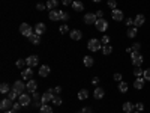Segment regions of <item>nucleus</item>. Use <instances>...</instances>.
I'll list each match as a JSON object with an SVG mask.
<instances>
[{"mask_svg": "<svg viewBox=\"0 0 150 113\" xmlns=\"http://www.w3.org/2000/svg\"><path fill=\"white\" fill-rule=\"evenodd\" d=\"M57 5H59L57 0H48V2H47V9H50V11H54V9L57 8Z\"/></svg>", "mask_w": 150, "mask_h": 113, "instance_id": "4be33fe9", "label": "nucleus"}, {"mask_svg": "<svg viewBox=\"0 0 150 113\" xmlns=\"http://www.w3.org/2000/svg\"><path fill=\"white\" fill-rule=\"evenodd\" d=\"M18 101L21 103V106H29L30 101H32V98H30V95H27V94H21V95L18 97Z\"/></svg>", "mask_w": 150, "mask_h": 113, "instance_id": "6e6552de", "label": "nucleus"}, {"mask_svg": "<svg viewBox=\"0 0 150 113\" xmlns=\"http://www.w3.org/2000/svg\"><path fill=\"white\" fill-rule=\"evenodd\" d=\"M104 44L99 41V39H90L89 44H87V48L90 50V51H99V50H102Z\"/></svg>", "mask_w": 150, "mask_h": 113, "instance_id": "f257e3e1", "label": "nucleus"}, {"mask_svg": "<svg viewBox=\"0 0 150 113\" xmlns=\"http://www.w3.org/2000/svg\"><path fill=\"white\" fill-rule=\"evenodd\" d=\"M96 21H98L96 14H86V15H84V23H86V24H95Z\"/></svg>", "mask_w": 150, "mask_h": 113, "instance_id": "1a4fd4ad", "label": "nucleus"}, {"mask_svg": "<svg viewBox=\"0 0 150 113\" xmlns=\"http://www.w3.org/2000/svg\"><path fill=\"white\" fill-rule=\"evenodd\" d=\"M143 69H141V67H135V69H134V75L135 77H143Z\"/></svg>", "mask_w": 150, "mask_h": 113, "instance_id": "7c9ffc66", "label": "nucleus"}, {"mask_svg": "<svg viewBox=\"0 0 150 113\" xmlns=\"http://www.w3.org/2000/svg\"><path fill=\"white\" fill-rule=\"evenodd\" d=\"M53 104H54V106H60V104H62V98L54 97V98H53Z\"/></svg>", "mask_w": 150, "mask_h": 113, "instance_id": "ea45409f", "label": "nucleus"}, {"mask_svg": "<svg viewBox=\"0 0 150 113\" xmlns=\"http://www.w3.org/2000/svg\"><path fill=\"white\" fill-rule=\"evenodd\" d=\"M101 42H102L104 45L110 44V36H108V35H104V36H102V39H101Z\"/></svg>", "mask_w": 150, "mask_h": 113, "instance_id": "58836bf2", "label": "nucleus"}, {"mask_svg": "<svg viewBox=\"0 0 150 113\" xmlns=\"http://www.w3.org/2000/svg\"><path fill=\"white\" fill-rule=\"evenodd\" d=\"M131 60H132V65H134V67H141L144 59H143V56L140 54V56H137V57H134V59H131Z\"/></svg>", "mask_w": 150, "mask_h": 113, "instance_id": "aec40b11", "label": "nucleus"}, {"mask_svg": "<svg viewBox=\"0 0 150 113\" xmlns=\"http://www.w3.org/2000/svg\"><path fill=\"white\" fill-rule=\"evenodd\" d=\"M15 65H17V68H20V69H23V67H24V65H27V64H26V60H23V59H18Z\"/></svg>", "mask_w": 150, "mask_h": 113, "instance_id": "4c0bfd02", "label": "nucleus"}, {"mask_svg": "<svg viewBox=\"0 0 150 113\" xmlns=\"http://www.w3.org/2000/svg\"><path fill=\"white\" fill-rule=\"evenodd\" d=\"M87 97H89V91H87V89H81L78 92V99H86Z\"/></svg>", "mask_w": 150, "mask_h": 113, "instance_id": "cd10ccee", "label": "nucleus"}, {"mask_svg": "<svg viewBox=\"0 0 150 113\" xmlns=\"http://www.w3.org/2000/svg\"><path fill=\"white\" fill-rule=\"evenodd\" d=\"M114 80H116V82H122V74H120V72H116V74H114Z\"/></svg>", "mask_w": 150, "mask_h": 113, "instance_id": "37998d69", "label": "nucleus"}, {"mask_svg": "<svg viewBox=\"0 0 150 113\" xmlns=\"http://www.w3.org/2000/svg\"><path fill=\"white\" fill-rule=\"evenodd\" d=\"M134 107H135V104H132L131 101H128V103H125V104H123V112L131 113V112L134 110Z\"/></svg>", "mask_w": 150, "mask_h": 113, "instance_id": "5701e85b", "label": "nucleus"}, {"mask_svg": "<svg viewBox=\"0 0 150 113\" xmlns=\"http://www.w3.org/2000/svg\"><path fill=\"white\" fill-rule=\"evenodd\" d=\"M95 26L99 32H105L108 29V21H105V18H98V21L95 23Z\"/></svg>", "mask_w": 150, "mask_h": 113, "instance_id": "7ed1b4c3", "label": "nucleus"}, {"mask_svg": "<svg viewBox=\"0 0 150 113\" xmlns=\"http://www.w3.org/2000/svg\"><path fill=\"white\" fill-rule=\"evenodd\" d=\"M59 30H60V33H66V32L69 30V27L66 26V24H62V26H60V29H59Z\"/></svg>", "mask_w": 150, "mask_h": 113, "instance_id": "a19ab883", "label": "nucleus"}, {"mask_svg": "<svg viewBox=\"0 0 150 113\" xmlns=\"http://www.w3.org/2000/svg\"><path fill=\"white\" fill-rule=\"evenodd\" d=\"M90 113H92V112H90Z\"/></svg>", "mask_w": 150, "mask_h": 113, "instance_id": "13d9d810", "label": "nucleus"}, {"mask_svg": "<svg viewBox=\"0 0 150 113\" xmlns=\"http://www.w3.org/2000/svg\"><path fill=\"white\" fill-rule=\"evenodd\" d=\"M35 33L36 35H42V33H45V24L44 23H38L36 26H35Z\"/></svg>", "mask_w": 150, "mask_h": 113, "instance_id": "2eb2a0df", "label": "nucleus"}, {"mask_svg": "<svg viewBox=\"0 0 150 113\" xmlns=\"http://www.w3.org/2000/svg\"><path fill=\"white\" fill-rule=\"evenodd\" d=\"M5 113H17V110H14V109H11V110H8V112H5Z\"/></svg>", "mask_w": 150, "mask_h": 113, "instance_id": "864d4df0", "label": "nucleus"}, {"mask_svg": "<svg viewBox=\"0 0 150 113\" xmlns=\"http://www.w3.org/2000/svg\"><path fill=\"white\" fill-rule=\"evenodd\" d=\"M54 98V89H48L44 95H42V104H47L50 101H53Z\"/></svg>", "mask_w": 150, "mask_h": 113, "instance_id": "20e7f679", "label": "nucleus"}, {"mask_svg": "<svg viewBox=\"0 0 150 113\" xmlns=\"http://www.w3.org/2000/svg\"><path fill=\"white\" fill-rule=\"evenodd\" d=\"M20 97V94L17 92V91H14V89H12V91H9V98L12 99V101H14V99H17Z\"/></svg>", "mask_w": 150, "mask_h": 113, "instance_id": "72a5a7b5", "label": "nucleus"}, {"mask_svg": "<svg viewBox=\"0 0 150 113\" xmlns=\"http://www.w3.org/2000/svg\"><path fill=\"white\" fill-rule=\"evenodd\" d=\"M20 32L26 36V38H30V36L33 35V29H32L30 24H27V23H23V24H21V26H20Z\"/></svg>", "mask_w": 150, "mask_h": 113, "instance_id": "f03ea898", "label": "nucleus"}, {"mask_svg": "<svg viewBox=\"0 0 150 113\" xmlns=\"http://www.w3.org/2000/svg\"><path fill=\"white\" fill-rule=\"evenodd\" d=\"M48 17H50V20H51V21H60V11H57V9L50 11Z\"/></svg>", "mask_w": 150, "mask_h": 113, "instance_id": "4468645a", "label": "nucleus"}, {"mask_svg": "<svg viewBox=\"0 0 150 113\" xmlns=\"http://www.w3.org/2000/svg\"><path fill=\"white\" fill-rule=\"evenodd\" d=\"M125 23H126V26H128V27H131L132 24H134V20H132V18H128V20L125 21Z\"/></svg>", "mask_w": 150, "mask_h": 113, "instance_id": "de8ad7c7", "label": "nucleus"}, {"mask_svg": "<svg viewBox=\"0 0 150 113\" xmlns=\"http://www.w3.org/2000/svg\"><path fill=\"white\" fill-rule=\"evenodd\" d=\"M60 20L62 21H68L69 20V14H68V12H65V11H60Z\"/></svg>", "mask_w": 150, "mask_h": 113, "instance_id": "f704fd0d", "label": "nucleus"}, {"mask_svg": "<svg viewBox=\"0 0 150 113\" xmlns=\"http://www.w3.org/2000/svg\"><path fill=\"white\" fill-rule=\"evenodd\" d=\"M45 8H47V6L42 5V3H38V5H36V9H38V11H44Z\"/></svg>", "mask_w": 150, "mask_h": 113, "instance_id": "49530a36", "label": "nucleus"}, {"mask_svg": "<svg viewBox=\"0 0 150 113\" xmlns=\"http://www.w3.org/2000/svg\"><path fill=\"white\" fill-rule=\"evenodd\" d=\"M102 53H104L105 56L111 54V53H112V47H111V45H108V44H107V45H104V47H102Z\"/></svg>", "mask_w": 150, "mask_h": 113, "instance_id": "c85d7f7f", "label": "nucleus"}, {"mask_svg": "<svg viewBox=\"0 0 150 113\" xmlns=\"http://www.w3.org/2000/svg\"><path fill=\"white\" fill-rule=\"evenodd\" d=\"M119 91H120L122 94H126V92H128V83H126V82H120V83H119Z\"/></svg>", "mask_w": 150, "mask_h": 113, "instance_id": "a878e982", "label": "nucleus"}, {"mask_svg": "<svg viewBox=\"0 0 150 113\" xmlns=\"http://www.w3.org/2000/svg\"><path fill=\"white\" fill-rule=\"evenodd\" d=\"M48 74H50V67L48 65H42L41 69H39V75L41 77H47Z\"/></svg>", "mask_w": 150, "mask_h": 113, "instance_id": "412c9836", "label": "nucleus"}, {"mask_svg": "<svg viewBox=\"0 0 150 113\" xmlns=\"http://www.w3.org/2000/svg\"><path fill=\"white\" fill-rule=\"evenodd\" d=\"M23 106H21V103L18 101V103H14V106H12V109H14V110H18V109H21Z\"/></svg>", "mask_w": 150, "mask_h": 113, "instance_id": "a18cd8bd", "label": "nucleus"}, {"mask_svg": "<svg viewBox=\"0 0 150 113\" xmlns=\"http://www.w3.org/2000/svg\"><path fill=\"white\" fill-rule=\"evenodd\" d=\"M108 8H111L112 11L117 9V2L116 0H108Z\"/></svg>", "mask_w": 150, "mask_h": 113, "instance_id": "e433bc0d", "label": "nucleus"}, {"mask_svg": "<svg viewBox=\"0 0 150 113\" xmlns=\"http://www.w3.org/2000/svg\"><path fill=\"white\" fill-rule=\"evenodd\" d=\"M27 91L30 92V94H33V92H36V89H38V83L32 79V80H27Z\"/></svg>", "mask_w": 150, "mask_h": 113, "instance_id": "f8f14e48", "label": "nucleus"}, {"mask_svg": "<svg viewBox=\"0 0 150 113\" xmlns=\"http://www.w3.org/2000/svg\"><path fill=\"white\" fill-rule=\"evenodd\" d=\"M26 64H27L29 68H33V67H36L38 64H39V57L38 56H29L26 59Z\"/></svg>", "mask_w": 150, "mask_h": 113, "instance_id": "423d86ee", "label": "nucleus"}, {"mask_svg": "<svg viewBox=\"0 0 150 113\" xmlns=\"http://www.w3.org/2000/svg\"><path fill=\"white\" fill-rule=\"evenodd\" d=\"M29 39H30V42H32V44H35V45L41 44V36H39V35H36V33H33V35L29 38Z\"/></svg>", "mask_w": 150, "mask_h": 113, "instance_id": "b1692460", "label": "nucleus"}, {"mask_svg": "<svg viewBox=\"0 0 150 113\" xmlns=\"http://www.w3.org/2000/svg\"><path fill=\"white\" fill-rule=\"evenodd\" d=\"M41 113H53V109L50 107V106H47V104H42V107H41Z\"/></svg>", "mask_w": 150, "mask_h": 113, "instance_id": "473e14b6", "label": "nucleus"}, {"mask_svg": "<svg viewBox=\"0 0 150 113\" xmlns=\"http://www.w3.org/2000/svg\"><path fill=\"white\" fill-rule=\"evenodd\" d=\"M111 17H112V20H114V21H122L123 20V12L120 9H114V11L111 12Z\"/></svg>", "mask_w": 150, "mask_h": 113, "instance_id": "9b49d317", "label": "nucleus"}, {"mask_svg": "<svg viewBox=\"0 0 150 113\" xmlns=\"http://www.w3.org/2000/svg\"><path fill=\"white\" fill-rule=\"evenodd\" d=\"M137 33H138L137 27H131V29H128V38H135Z\"/></svg>", "mask_w": 150, "mask_h": 113, "instance_id": "c756f323", "label": "nucleus"}, {"mask_svg": "<svg viewBox=\"0 0 150 113\" xmlns=\"http://www.w3.org/2000/svg\"><path fill=\"white\" fill-rule=\"evenodd\" d=\"M143 79H144L146 82H150V68H149V69H144V72H143Z\"/></svg>", "mask_w": 150, "mask_h": 113, "instance_id": "c9c22d12", "label": "nucleus"}, {"mask_svg": "<svg viewBox=\"0 0 150 113\" xmlns=\"http://www.w3.org/2000/svg\"><path fill=\"white\" fill-rule=\"evenodd\" d=\"M146 23V17L143 15V14H138L135 18H134V24H135V27H140V26H143V24Z\"/></svg>", "mask_w": 150, "mask_h": 113, "instance_id": "9d476101", "label": "nucleus"}, {"mask_svg": "<svg viewBox=\"0 0 150 113\" xmlns=\"http://www.w3.org/2000/svg\"><path fill=\"white\" fill-rule=\"evenodd\" d=\"M93 57H90V56H84V59H83V64H84V67H87V68H90V67H93Z\"/></svg>", "mask_w": 150, "mask_h": 113, "instance_id": "6ab92c4d", "label": "nucleus"}, {"mask_svg": "<svg viewBox=\"0 0 150 113\" xmlns=\"http://www.w3.org/2000/svg\"><path fill=\"white\" fill-rule=\"evenodd\" d=\"M92 83H93V84H98V83H99V79H98V77H93Z\"/></svg>", "mask_w": 150, "mask_h": 113, "instance_id": "603ef678", "label": "nucleus"}, {"mask_svg": "<svg viewBox=\"0 0 150 113\" xmlns=\"http://www.w3.org/2000/svg\"><path fill=\"white\" fill-rule=\"evenodd\" d=\"M0 92L2 94H9V84L8 83H2V86H0Z\"/></svg>", "mask_w": 150, "mask_h": 113, "instance_id": "2f4dec72", "label": "nucleus"}, {"mask_svg": "<svg viewBox=\"0 0 150 113\" xmlns=\"http://www.w3.org/2000/svg\"><path fill=\"white\" fill-rule=\"evenodd\" d=\"M12 89H14V91H17V92L21 95V94H24V91L27 89V86L24 84L23 82H15V83H14V86H12Z\"/></svg>", "mask_w": 150, "mask_h": 113, "instance_id": "39448f33", "label": "nucleus"}, {"mask_svg": "<svg viewBox=\"0 0 150 113\" xmlns=\"http://www.w3.org/2000/svg\"><path fill=\"white\" fill-rule=\"evenodd\" d=\"M62 3H63L65 6H68V5H72L74 2H72V0H62Z\"/></svg>", "mask_w": 150, "mask_h": 113, "instance_id": "09e8293b", "label": "nucleus"}, {"mask_svg": "<svg viewBox=\"0 0 150 113\" xmlns=\"http://www.w3.org/2000/svg\"><path fill=\"white\" fill-rule=\"evenodd\" d=\"M77 113H81V112H77Z\"/></svg>", "mask_w": 150, "mask_h": 113, "instance_id": "4d7b16f0", "label": "nucleus"}, {"mask_svg": "<svg viewBox=\"0 0 150 113\" xmlns=\"http://www.w3.org/2000/svg\"><path fill=\"white\" fill-rule=\"evenodd\" d=\"M69 36L72 38L74 41H78V39H81V38H83V33H81L80 30H77V29H75V30H71Z\"/></svg>", "mask_w": 150, "mask_h": 113, "instance_id": "f3484780", "label": "nucleus"}, {"mask_svg": "<svg viewBox=\"0 0 150 113\" xmlns=\"http://www.w3.org/2000/svg\"><path fill=\"white\" fill-rule=\"evenodd\" d=\"M93 2H96V3H98V2H101V0H93Z\"/></svg>", "mask_w": 150, "mask_h": 113, "instance_id": "5fc2aeb1", "label": "nucleus"}, {"mask_svg": "<svg viewBox=\"0 0 150 113\" xmlns=\"http://www.w3.org/2000/svg\"><path fill=\"white\" fill-rule=\"evenodd\" d=\"M12 106H14V103H12V99H11V98H6V99H3V101L0 103V109L5 110V112L11 110V107H12Z\"/></svg>", "mask_w": 150, "mask_h": 113, "instance_id": "0eeeda50", "label": "nucleus"}, {"mask_svg": "<svg viewBox=\"0 0 150 113\" xmlns=\"http://www.w3.org/2000/svg\"><path fill=\"white\" fill-rule=\"evenodd\" d=\"M59 92H62V87L60 86H56L54 87V94H59Z\"/></svg>", "mask_w": 150, "mask_h": 113, "instance_id": "8fccbe9b", "label": "nucleus"}, {"mask_svg": "<svg viewBox=\"0 0 150 113\" xmlns=\"http://www.w3.org/2000/svg\"><path fill=\"white\" fill-rule=\"evenodd\" d=\"M135 113H141V112H138V110H137V112H135Z\"/></svg>", "mask_w": 150, "mask_h": 113, "instance_id": "6e6d98bb", "label": "nucleus"}, {"mask_svg": "<svg viewBox=\"0 0 150 113\" xmlns=\"http://www.w3.org/2000/svg\"><path fill=\"white\" fill-rule=\"evenodd\" d=\"M81 113H90V109H89V107H84V109L81 110Z\"/></svg>", "mask_w": 150, "mask_h": 113, "instance_id": "3c124183", "label": "nucleus"}, {"mask_svg": "<svg viewBox=\"0 0 150 113\" xmlns=\"http://www.w3.org/2000/svg\"><path fill=\"white\" fill-rule=\"evenodd\" d=\"M135 107H137V110H138V112H143L144 104H143V103H138V104H135Z\"/></svg>", "mask_w": 150, "mask_h": 113, "instance_id": "c03bdc74", "label": "nucleus"}, {"mask_svg": "<svg viewBox=\"0 0 150 113\" xmlns=\"http://www.w3.org/2000/svg\"><path fill=\"white\" fill-rule=\"evenodd\" d=\"M144 82L146 80L143 77H137V80L134 82V87H135V89H138V91L143 89V87H144Z\"/></svg>", "mask_w": 150, "mask_h": 113, "instance_id": "dca6fc26", "label": "nucleus"}, {"mask_svg": "<svg viewBox=\"0 0 150 113\" xmlns=\"http://www.w3.org/2000/svg\"><path fill=\"white\" fill-rule=\"evenodd\" d=\"M72 8H74L75 11H77V12H80V11H83V9H84V5L80 2V0H77V2H74V3H72Z\"/></svg>", "mask_w": 150, "mask_h": 113, "instance_id": "393cba45", "label": "nucleus"}, {"mask_svg": "<svg viewBox=\"0 0 150 113\" xmlns=\"http://www.w3.org/2000/svg\"><path fill=\"white\" fill-rule=\"evenodd\" d=\"M32 75H33V69L32 68H27V69H23L21 71V77L24 80H32Z\"/></svg>", "mask_w": 150, "mask_h": 113, "instance_id": "ddd939ff", "label": "nucleus"}, {"mask_svg": "<svg viewBox=\"0 0 150 113\" xmlns=\"http://www.w3.org/2000/svg\"><path fill=\"white\" fill-rule=\"evenodd\" d=\"M96 17H98V18H104V11H102V9L96 11Z\"/></svg>", "mask_w": 150, "mask_h": 113, "instance_id": "79ce46f5", "label": "nucleus"}, {"mask_svg": "<svg viewBox=\"0 0 150 113\" xmlns=\"http://www.w3.org/2000/svg\"><path fill=\"white\" fill-rule=\"evenodd\" d=\"M104 95H105V92H104L102 87H96L95 92H93V98H96V99H101Z\"/></svg>", "mask_w": 150, "mask_h": 113, "instance_id": "a211bd4d", "label": "nucleus"}, {"mask_svg": "<svg viewBox=\"0 0 150 113\" xmlns=\"http://www.w3.org/2000/svg\"><path fill=\"white\" fill-rule=\"evenodd\" d=\"M140 47H141V44H138V42H135L132 47H129V48H126V51L128 53H132V51H140Z\"/></svg>", "mask_w": 150, "mask_h": 113, "instance_id": "bb28decb", "label": "nucleus"}]
</instances>
